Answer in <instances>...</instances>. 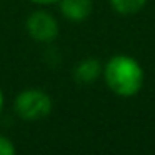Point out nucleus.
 I'll list each match as a JSON object with an SVG mask.
<instances>
[{
    "instance_id": "39448f33",
    "label": "nucleus",
    "mask_w": 155,
    "mask_h": 155,
    "mask_svg": "<svg viewBox=\"0 0 155 155\" xmlns=\"http://www.w3.org/2000/svg\"><path fill=\"white\" fill-rule=\"evenodd\" d=\"M104 65L95 57H87L80 60L74 68V78L78 84H94L95 80L102 77Z\"/></svg>"
},
{
    "instance_id": "423d86ee",
    "label": "nucleus",
    "mask_w": 155,
    "mask_h": 155,
    "mask_svg": "<svg viewBox=\"0 0 155 155\" xmlns=\"http://www.w3.org/2000/svg\"><path fill=\"white\" fill-rule=\"evenodd\" d=\"M148 0H110V7L120 15L138 14L147 5Z\"/></svg>"
},
{
    "instance_id": "1a4fd4ad",
    "label": "nucleus",
    "mask_w": 155,
    "mask_h": 155,
    "mask_svg": "<svg viewBox=\"0 0 155 155\" xmlns=\"http://www.w3.org/2000/svg\"><path fill=\"white\" fill-rule=\"evenodd\" d=\"M4 102H5V97H4V92H2V87H0V115H2V110H4Z\"/></svg>"
},
{
    "instance_id": "20e7f679",
    "label": "nucleus",
    "mask_w": 155,
    "mask_h": 155,
    "mask_svg": "<svg viewBox=\"0 0 155 155\" xmlns=\"http://www.w3.org/2000/svg\"><path fill=\"white\" fill-rule=\"evenodd\" d=\"M60 12L68 22L80 24L94 12V0H58Z\"/></svg>"
},
{
    "instance_id": "0eeeda50",
    "label": "nucleus",
    "mask_w": 155,
    "mask_h": 155,
    "mask_svg": "<svg viewBox=\"0 0 155 155\" xmlns=\"http://www.w3.org/2000/svg\"><path fill=\"white\" fill-rule=\"evenodd\" d=\"M15 153V145L8 137L0 134V155H14Z\"/></svg>"
},
{
    "instance_id": "7ed1b4c3",
    "label": "nucleus",
    "mask_w": 155,
    "mask_h": 155,
    "mask_svg": "<svg viewBox=\"0 0 155 155\" xmlns=\"http://www.w3.org/2000/svg\"><path fill=\"white\" fill-rule=\"evenodd\" d=\"M25 28L30 38L40 44H50L58 37V22L50 12L34 10L25 20Z\"/></svg>"
},
{
    "instance_id": "6e6552de",
    "label": "nucleus",
    "mask_w": 155,
    "mask_h": 155,
    "mask_svg": "<svg viewBox=\"0 0 155 155\" xmlns=\"http://www.w3.org/2000/svg\"><path fill=\"white\" fill-rule=\"evenodd\" d=\"M28 2H32L35 5H54V4H57L58 0H28Z\"/></svg>"
},
{
    "instance_id": "f03ea898",
    "label": "nucleus",
    "mask_w": 155,
    "mask_h": 155,
    "mask_svg": "<svg viewBox=\"0 0 155 155\" xmlns=\"http://www.w3.org/2000/svg\"><path fill=\"white\" fill-rule=\"evenodd\" d=\"M15 114L27 122L44 120L54 108L52 97L42 88H25L15 97Z\"/></svg>"
},
{
    "instance_id": "f257e3e1",
    "label": "nucleus",
    "mask_w": 155,
    "mask_h": 155,
    "mask_svg": "<svg viewBox=\"0 0 155 155\" xmlns=\"http://www.w3.org/2000/svg\"><path fill=\"white\" fill-rule=\"evenodd\" d=\"M102 77L108 90L118 97H134L143 87L145 72L137 58L125 54L110 57L104 65Z\"/></svg>"
}]
</instances>
